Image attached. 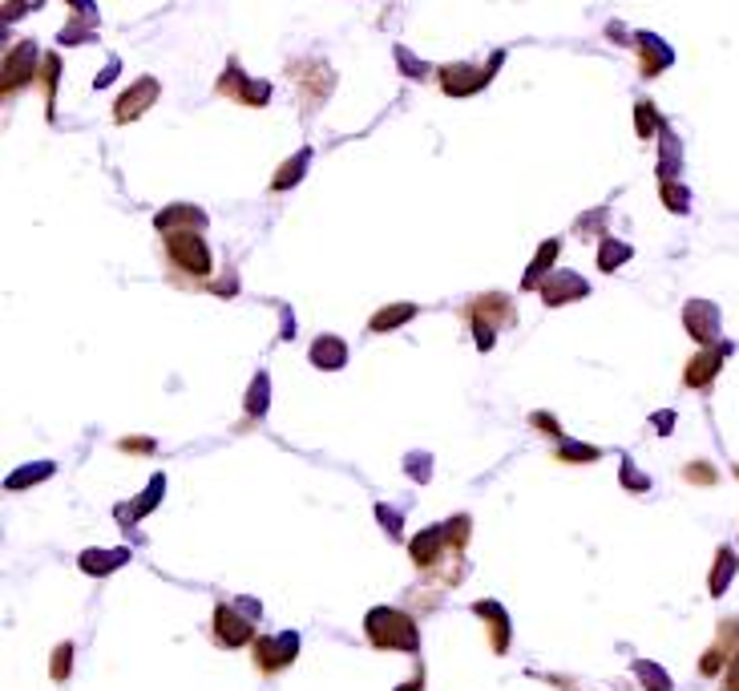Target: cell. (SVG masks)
<instances>
[{"label": "cell", "mask_w": 739, "mask_h": 691, "mask_svg": "<svg viewBox=\"0 0 739 691\" xmlns=\"http://www.w3.org/2000/svg\"><path fill=\"white\" fill-rule=\"evenodd\" d=\"M162 259H166V275L178 287H206L210 275H215V255H210V243L202 239V231H166Z\"/></svg>", "instance_id": "cell-1"}, {"label": "cell", "mask_w": 739, "mask_h": 691, "mask_svg": "<svg viewBox=\"0 0 739 691\" xmlns=\"http://www.w3.org/2000/svg\"><path fill=\"white\" fill-rule=\"evenodd\" d=\"M465 542H469V518L461 514V518H453V522H445V526H429V530H420V534L412 538L408 554H412V566H416V570L437 574L445 558L461 562Z\"/></svg>", "instance_id": "cell-2"}, {"label": "cell", "mask_w": 739, "mask_h": 691, "mask_svg": "<svg viewBox=\"0 0 739 691\" xmlns=\"http://www.w3.org/2000/svg\"><path fill=\"white\" fill-rule=\"evenodd\" d=\"M364 635L376 651H420V635H416V623L412 615L396 611V607H376L368 611L364 619Z\"/></svg>", "instance_id": "cell-3"}, {"label": "cell", "mask_w": 739, "mask_h": 691, "mask_svg": "<svg viewBox=\"0 0 739 691\" xmlns=\"http://www.w3.org/2000/svg\"><path fill=\"white\" fill-rule=\"evenodd\" d=\"M461 316L469 320L473 328V340H477V352H489L497 332L505 324H513V300L501 291H489V295H473V300L461 308Z\"/></svg>", "instance_id": "cell-4"}, {"label": "cell", "mask_w": 739, "mask_h": 691, "mask_svg": "<svg viewBox=\"0 0 739 691\" xmlns=\"http://www.w3.org/2000/svg\"><path fill=\"white\" fill-rule=\"evenodd\" d=\"M210 639H215L219 647H227V651L247 647V643H255V619L243 615L239 603H219L215 619H210Z\"/></svg>", "instance_id": "cell-5"}, {"label": "cell", "mask_w": 739, "mask_h": 691, "mask_svg": "<svg viewBox=\"0 0 739 691\" xmlns=\"http://www.w3.org/2000/svg\"><path fill=\"white\" fill-rule=\"evenodd\" d=\"M215 89H219L223 97H231V102L247 106V110H259V106H267V102H271V81H255V77H247L239 61H227V69H223V77L215 81Z\"/></svg>", "instance_id": "cell-6"}, {"label": "cell", "mask_w": 739, "mask_h": 691, "mask_svg": "<svg viewBox=\"0 0 739 691\" xmlns=\"http://www.w3.org/2000/svg\"><path fill=\"white\" fill-rule=\"evenodd\" d=\"M501 69V53H493L489 57V65L485 69H473V65H441L437 69V81H441V89L449 93V97H469V93H477V89H485L489 81H493V73Z\"/></svg>", "instance_id": "cell-7"}, {"label": "cell", "mask_w": 739, "mask_h": 691, "mask_svg": "<svg viewBox=\"0 0 739 691\" xmlns=\"http://www.w3.org/2000/svg\"><path fill=\"white\" fill-rule=\"evenodd\" d=\"M41 65H45V57H41L37 41H17L13 53H5V97H17L25 85H33Z\"/></svg>", "instance_id": "cell-8"}, {"label": "cell", "mask_w": 739, "mask_h": 691, "mask_svg": "<svg viewBox=\"0 0 739 691\" xmlns=\"http://www.w3.org/2000/svg\"><path fill=\"white\" fill-rule=\"evenodd\" d=\"M251 651H255V667H259L263 675H279V671H287V667L295 663V655H299V635H295V631L259 635Z\"/></svg>", "instance_id": "cell-9"}, {"label": "cell", "mask_w": 739, "mask_h": 691, "mask_svg": "<svg viewBox=\"0 0 739 691\" xmlns=\"http://www.w3.org/2000/svg\"><path fill=\"white\" fill-rule=\"evenodd\" d=\"M291 81H295V93L303 89V106L315 110L324 97L336 89V73L324 65V61H291Z\"/></svg>", "instance_id": "cell-10"}, {"label": "cell", "mask_w": 739, "mask_h": 691, "mask_svg": "<svg viewBox=\"0 0 739 691\" xmlns=\"http://www.w3.org/2000/svg\"><path fill=\"white\" fill-rule=\"evenodd\" d=\"M683 328H687V336H691L699 348L719 344V332H723L719 308H715L711 300H687V308H683Z\"/></svg>", "instance_id": "cell-11"}, {"label": "cell", "mask_w": 739, "mask_h": 691, "mask_svg": "<svg viewBox=\"0 0 739 691\" xmlns=\"http://www.w3.org/2000/svg\"><path fill=\"white\" fill-rule=\"evenodd\" d=\"M158 93H162V85H158V77H138L118 102H114V122L118 126H130V122H138L154 102H158Z\"/></svg>", "instance_id": "cell-12"}, {"label": "cell", "mask_w": 739, "mask_h": 691, "mask_svg": "<svg viewBox=\"0 0 739 691\" xmlns=\"http://www.w3.org/2000/svg\"><path fill=\"white\" fill-rule=\"evenodd\" d=\"M542 300H546V308H562V304H574V300H586L590 295V283L582 279V275H574V271H562V267H554L546 279H542Z\"/></svg>", "instance_id": "cell-13"}, {"label": "cell", "mask_w": 739, "mask_h": 691, "mask_svg": "<svg viewBox=\"0 0 739 691\" xmlns=\"http://www.w3.org/2000/svg\"><path fill=\"white\" fill-rule=\"evenodd\" d=\"M723 356H727V344H711V348H699L687 368H683V384L687 388H711V380L719 376L723 368Z\"/></svg>", "instance_id": "cell-14"}, {"label": "cell", "mask_w": 739, "mask_h": 691, "mask_svg": "<svg viewBox=\"0 0 739 691\" xmlns=\"http://www.w3.org/2000/svg\"><path fill=\"white\" fill-rule=\"evenodd\" d=\"M635 49H639V69H643V77H659V73H667V69L675 65L671 45H667L663 37H655V33H639V37H635Z\"/></svg>", "instance_id": "cell-15"}, {"label": "cell", "mask_w": 739, "mask_h": 691, "mask_svg": "<svg viewBox=\"0 0 739 691\" xmlns=\"http://www.w3.org/2000/svg\"><path fill=\"white\" fill-rule=\"evenodd\" d=\"M206 211L202 207H190V203H170V207H162L158 215H154V227H158V235H166V231H206Z\"/></svg>", "instance_id": "cell-16"}, {"label": "cell", "mask_w": 739, "mask_h": 691, "mask_svg": "<svg viewBox=\"0 0 739 691\" xmlns=\"http://www.w3.org/2000/svg\"><path fill=\"white\" fill-rule=\"evenodd\" d=\"M307 360L320 372H340L348 364V344L340 336H315L311 348H307Z\"/></svg>", "instance_id": "cell-17"}, {"label": "cell", "mask_w": 739, "mask_h": 691, "mask_svg": "<svg viewBox=\"0 0 739 691\" xmlns=\"http://www.w3.org/2000/svg\"><path fill=\"white\" fill-rule=\"evenodd\" d=\"M473 615H481V619H485L493 651H497V655H505V651H509V619H505V607H501V603L481 599V603H473Z\"/></svg>", "instance_id": "cell-18"}, {"label": "cell", "mask_w": 739, "mask_h": 691, "mask_svg": "<svg viewBox=\"0 0 739 691\" xmlns=\"http://www.w3.org/2000/svg\"><path fill=\"white\" fill-rule=\"evenodd\" d=\"M558 255H562V239H546V243L538 247V255H534V263L525 267V275H521V291H534V287H542V279L554 271Z\"/></svg>", "instance_id": "cell-19"}, {"label": "cell", "mask_w": 739, "mask_h": 691, "mask_svg": "<svg viewBox=\"0 0 739 691\" xmlns=\"http://www.w3.org/2000/svg\"><path fill=\"white\" fill-rule=\"evenodd\" d=\"M126 562H130V550H126V546H118V550H85V554L77 558V566H81L85 574H93V578L110 574V570H118V566H126Z\"/></svg>", "instance_id": "cell-20"}, {"label": "cell", "mask_w": 739, "mask_h": 691, "mask_svg": "<svg viewBox=\"0 0 739 691\" xmlns=\"http://www.w3.org/2000/svg\"><path fill=\"white\" fill-rule=\"evenodd\" d=\"M416 304H388V308H380L372 320H368V332H376V336H384V332H396V328H404L408 320H416Z\"/></svg>", "instance_id": "cell-21"}, {"label": "cell", "mask_w": 739, "mask_h": 691, "mask_svg": "<svg viewBox=\"0 0 739 691\" xmlns=\"http://www.w3.org/2000/svg\"><path fill=\"white\" fill-rule=\"evenodd\" d=\"M735 566H739V558H735V550L731 546H723L719 554H715V566H711V578H707V590L719 599L723 590L731 586V578H735Z\"/></svg>", "instance_id": "cell-22"}, {"label": "cell", "mask_w": 739, "mask_h": 691, "mask_svg": "<svg viewBox=\"0 0 739 691\" xmlns=\"http://www.w3.org/2000/svg\"><path fill=\"white\" fill-rule=\"evenodd\" d=\"M630 255H635V247H630V243H622V239H614V235H602V239H598V271L610 275V271H618Z\"/></svg>", "instance_id": "cell-23"}, {"label": "cell", "mask_w": 739, "mask_h": 691, "mask_svg": "<svg viewBox=\"0 0 739 691\" xmlns=\"http://www.w3.org/2000/svg\"><path fill=\"white\" fill-rule=\"evenodd\" d=\"M307 162H311V150L303 146L299 154H291V158H287V162L279 166V174L271 178V190H275V194H283V190H291V186H295V182H299V178L307 174Z\"/></svg>", "instance_id": "cell-24"}, {"label": "cell", "mask_w": 739, "mask_h": 691, "mask_svg": "<svg viewBox=\"0 0 739 691\" xmlns=\"http://www.w3.org/2000/svg\"><path fill=\"white\" fill-rule=\"evenodd\" d=\"M267 405H271V376L267 372H255V380H251V388H247V417L255 421V417H263L267 413Z\"/></svg>", "instance_id": "cell-25"}, {"label": "cell", "mask_w": 739, "mask_h": 691, "mask_svg": "<svg viewBox=\"0 0 739 691\" xmlns=\"http://www.w3.org/2000/svg\"><path fill=\"white\" fill-rule=\"evenodd\" d=\"M162 489H166V477H162V473H154L142 498H138V502H134L130 510H122V522H130V514H134V518H146V514H150V510H154L158 502H162Z\"/></svg>", "instance_id": "cell-26"}, {"label": "cell", "mask_w": 739, "mask_h": 691, "mask_svg": "<svg viewBox=\"0 0 739 691\" xmlns=\"http://www.w3.org/2000/svg\"><path fill=\"white\" fill-rule=\"evenodd\" d=\"M558 461H566V465H586V461H598L602 457V449H594V445H582V441H558V453H554Z\"/></svg>", "instance_id": "cell-27"}, {"label": "cell", "mask_w": 739, "mask_h": 691, "mask_svg": "<svg viewBox=\"0 0 739 691\" xmlns=\"http://www.w3.org/2000/svg\"><path fill=\"white\" fill-rule=\"evenodd\" d=\"M659 194H663V207H667V211H675V215H687V211H691V190L679 186L675 178H671V182H659Z\"/></svg>", "instance_id": "cell-28"}, {"label": "cell", "mask_w": 739, "mask_h": 691, "mask_svg": "<svg viewBox=\"0 0 739 691\" xmlns=\"http://www.w3.org/2000/svg\"><path fill=\"white\" fill-rule=\"evenodd\" d=\"M635 130H639V138H655V130H663V122H659V110H655V102H635Z\"/></svg>", "instance_id": "cell-29"}, {"label": "cell", "mask_w": 739, "mask_h": 691, "mask_svg": "<svg viewBox=\"0 0 739 691\" xmlns=\"http://www.w3.org/2000/svg\"><path fill=\"white\" fill-rule=\"evenodd\" d=\"M635 675L643 679V687H647V691H671V687H675V683L667 679V671H663V667H655V663H647V659H639V663H635Z\"/></svg>", "instance_id": "cell-30"}, {"label": "cell", "mask_w": 739, "mask_h": 691, "mask_svg": "<svg viewBox=\"0 0 739 691\" xmlns=\"http://www.w3.org/2000/svg\"><path fill=\"white\" fill-rule=\"evenodd\" d=\"M41 477H53V465L45 461V465H29V469H17V473H9L5 477V489H25V485H33V481H41Z\"/></svg>", "instance_id": "cell-31"}, {"label": "cell", "mask_w": 739, "mask_h": 691, "mask_svg": "<svg viewBox=\"0 0 739 691\" xmlns=\"http://www.w3.org/2000/svg\"><path fill=\"white\" fill-rule=\"evenodd\" d=\"M45 73V93H49V118H53V97H57V73H61V57L57 53H45V65H41Z\"/></svg>", "instance_id": "cell-32"}, {"label": "cell", "mask_w": 739, "mask_h": 691, "mask_svg": "<svg viewBox=\"0 0 739 691\" xmlns=\"http://www.w3.org/2000/svg\"><path fill=\"white\" fill-rule=\"evenodd\" d=\"M69 667H73V643H57V651H53V667H49V675L61 683L65 675H69Z\"/></svg>", "instance_id": "cell-33"}, {"label": "cell", "mask_w": 739, "mask_h": 691, "mask_svg": "<svg viewBox=\"0 0 739 691\" xmlns=\"http://www.w3.org/2000/svg\"><path fill=\"white\" fill-rule=\"evenodd\" d=\"M618 477H622V485H626V489H635V493H643V489L651 485V481H647V477H643L635 465H630L626 457H622V473H618Z\"/></svg>", "instance_id": "cell-34"}, {"label": "cell", "mask_w": 739, "mask_h": 691, "mask_svg": "<svg viewBox=\"0 0 739 691\" xmlns=\"http://www.w3.org/2000/svg\"><path fill=\"white\" fill-rule=\"evenodd\" d=\"M376 514H380V522H384L388 538H400V534H404V522H400V514H392L388 506H376Z\"/></svg>", "instance_id": "cell-35"}, {"label": "cell", "mask_w": 739, "mask_h": 691, "mask_svg": "<svg viewBox=\"0 0 739 691\" xmlns=\"http://www.w3.org/2000/svg\"><path fill=\"white\" fill-rule=\"evenodd\" d=\"M396 61L408 69V77H429V65H420V61H416L408 49H396Z\"/></svg>", "instance_id": "cell-36"}, {"label": "cell", "mask_w": 739, "mask_h": 691, "mask_svg": "<svg viewBox=\"0 0 739 691\" xmlns=\"http://www.w3.org/2000/svg\"><path fill=\"white\" fill-rule=\"evenodd\" d=\"M206 291H215V295H235V291H239V275H235V271H227L219 283L210 279V283H206Z\"/></svg>", "instance_id": "cell-37"}, {"label": "cell", "mask_w": 739, "mask_h": 691, "mask_svg": "<svg viewBox=\"0 0 739 691\" xmlns=\"http://www.w3.org/2000/svg\"><path fill=\"white\" fill-rule=\"evenodd\" d=\"M602 223H606V207H598L594 215H582V219H578V231H594V235L602 239Z\"/></svg>", "instance_id": "cell-38"}, {"label": "cell", "mask_w": 739, "mask_h": 691, "mask_svg": "<svg viewBox=\"0 0 739 691\" xmlns=\"http://www.w3.org/2000/svg\"><path fill=\"white\" fill-rule=\"evenodd\" d=\"M530 425H538L546 437H558V441H562V425H558L550 413H534V417H530Z\"/></svg>", "instance_id": "cell-39"}, {"label": "cell", "mask_w": 739, "mask_h": 691, "mask_svg": "<svg viewBox=\"0 0 739 691\" xmlns=\"http://www.w3.org/2000/svg\"><path fill=\"white\" fill-rule=\"evenodd\" d=\"M429 457H420V453H412L408 457V473L416 477V481H429V473H433V465H425Z\"/></svg>", "instance_id": "cell-40"}, {"label": "cell", "mask_w": 739, "mask_h": 691, "mask_svg": "<svg viewBox=\"0 0 739 691\" xmlns=\"http://www.w3.org/2000/svg\"><path fill=\"white\" fill-rule=\"evenodd\" d=\"M723 691H739V651L731 655V663L723 671Z\"/></svg>", "instance_id": "cell-41"}, {"label": "cell", "mask_w": 739, "mask_h": 691, "mask_svg": "<svg viewBox=\"0 0 739 691\" xmlns=\"http://www.w3.org/2000/svg\"><path fill=\"white\" fill-rule=\"evenodd\" d=\"M29 5H41V0H5V21H17L21 13H29Z\"/></svg>", "instance_id": "cell-42"}, {"label": "cell", "mask_w": 739, "mask_h": 691, "mask_svg": "<svg viewBox=\"0 0 739 691\" xmlns=\"http://www.w3.org/2000/svg\"><path fill=\"white\" fill-rule=\"evenodd\" d=\"M687 481H703V485H711V481H715V469H711V465H691V469H687Z\"/></svg>", "instance_id": "cell-43"}, {"label": "cell", "mask_w": 739, "mask_h": 691, "mask_svg": "<svg viewBox=\"0 0 739 691\" xmlns=\"http://www.w3.org/2000/svg\"><path fill=\"white\" fill-rule=\"evenodd\" d=\"M122 449H130V453H150V449H154V441H146V437H142V441H138V437H126V441H122Z\"/></svg>", "instance_id": "cell-44"}, {"label": "cell", "mask_w": 739, "mask_h": 691, "mask_svg": "<svg viewBox=\"0 0 739 691\" xmlns=\"http://www.w3.org/2000/svg\"><path fill=\"white\" fill-rule=\"evenodd\" d=\"M69 5H77V13L85 21H97V5H93V0H69Z\"/></svg>", "instance_id": "cell-45"}, {"label": "cell", "mask_w": 739, "mask_h": 691, "mask_svg": "<svg viewBox=\"0 0 739 691\" xmlns=\"http://www.w3.org/2000/svg\"><path fill=\"white\" fill-rule=\"evenodd\" d=\"M420 687H425V675H420V671H416V675H412V679H408L404 687H396V691H420Z\"/></svg>", "instance_id": "cell-46"}, {"label": "cell", "mask_w": 739, "mask_h": 691, "mask_svg": "<svg viewBox=\"0 0 739 691\" xmlns=\"http://www.w3.org/2000/svg\"><path fill=\"white\" fill-rule=\"evenodd\" d=\"M655 421H659V433H671V425H675V413H659Z\"/></svg>", "instance_id": "cell-47"}]
</instances>
